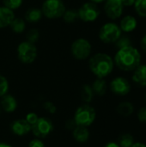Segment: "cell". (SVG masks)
I'll use <instances>...</instances> for the list:
<instances>
[{
    "label": "cell",
    "instance_id": "29",
    "mask_svg": "<svg viewBox=\"0 0 146 147\" xmlns=\"http://www.w3.org/2000/svg\"><path fill=\"white\" fill-rule=\"evenodd\" d=\"M115 43H116V46H117L118 49H121V48H124V47L132 46L131 40L127 36H120V39Z\"/></svg>",
    "mask_w": 146,
    "mask_h": 147
},
{
    "label": "cell",
    "instance_id": "15",
    "mask_svg": "<svg viewBox=\"0 0 146 147\" xmlns=\"http://www.w3.org/2000/svg\"><path fill=\"white\" fill-rule=\"evenodd\" d=\"M14 18L15 15L13 10L8 9L5 6H0V28L9 26Z\"/></svg>",
    "mask_w": 146,
    "mask_h": 147
},
{
    "label": "cell",
    "instance_id": "10",
    "mask_svg": "<svg viewBox=\"0 0 146 147\" xmlns=\"http://www.w3.org/2000/svg\"><path fill=\"white\" fill-rule=\"evenodd\" d=\"M110 90L114 95L124 96L130 93L131 84L126 78L117 77L111 81Z\"/></svg>",
    "mask_w": 146,
    "mask_h": 147
},
{
    "label": "cell",
    "instance_id": "16",
    "mask_svg": "<svg viewBox=\"0 0 146 147\" xmlns=\"http://www.w3.org/2000/svg\"><path fill=\"white\" fill-rule=\"evenodd\" d=\"M138 22L137 19L133 16H126L123 17L120 23V28L121 31L126 33H130L137 28Z\"/></svg>",
    "mask_w": 146,
    "mask_h": 147
},
{
    "label": "cell",
    "instance_id": "30",
    "mask_svg": "<svg viewBox=\"0 0 146 147\" xmlns=\"http://www.w3.org/2000/svg\"><path fill=\"white\" fill-rule=\"evenodd\" d=\"M43 108H44L45 110H46L50 114H54L57 111L56 106L52 102H44L43 103Z\"/></svg>",
    "mask_w": 146,
    "mask_h": 147
},
{
    "label": "cell",
    "instance_id": "39",
    "mask_svg": "<svg viewBox=\"0 0 146 147\" xmlns=\"http://www.w3.org/2000/svg\"><path fill=\"white\" fill-rule=\"evenodd\" d=\"M89 1L96 4V3H103V2H106L107 0H89Z\"/></svg>",
    "mask_w": 146,
    "mask_h": 147
},
{
    "label": "cell",
    "instance_id": "41",
    "mask_svg": "<svg viewBox=\"0 0 146 147\" xmlns=\"http://www.w3.org/2000/svg\"><path fill=\"white\" fill-rule=\"evenodd\" d=\"M0 114H1V107H0Z\"/></svg>",
    "mask_w": 146,
    "mask_h": 147
},
{
    "label": "cell",
    "instance_id": "9",
    "mask_svg": "<svg viewBox=\"0 0 146 147\" xmlns=\"http://www.w3.org/2000/svg\"><path fill=\"white\" fill-rule=\"evenodd\" d=\"M78 18L85 22H95L100 16V9L98 6L92 3L87 2L83 3L77 10Z\"/></svg>",
    "mask_w": 146,
    "mask_h": 147
},
{
    "label": "cell",
    "instance_id": "7",
    "mask_svg": "<svg viewBox=\"0 0 146 147\" xmlns=\"http://www.w3.org/2000/svg\"><path fill=\"white\" fill-rule=\"evenodd\" d=\"M17 57L24 64H31L37 58V48L34 44L22 41L17 47Z\"/></svg>",
    "mask_w": 146,
    "mask_h": 147
},
{
    "label": "cell",
    "instance_id": "24",
    "mask_svg": "<svg viewBox=\"0 0 146 147\" xmlns=\"http://www.w3.org/2000/svg\"><path fill=\"white\" fill-rule=\"evenodd\" d=\"M63 17V20L65 22H68V23H72L74 22L77 21V19H78V13H77V10H75V9H65V13L63 14L62 16Z\"/></svg>",
    "mask_w": 146,
    "mask_h": 147
},
{
    "label": "cell",
    "instance_id": "40",
    "mask_svg": "<svg viewBox=\"0 0 146 147\" xmlns=\"http://www.w3.org/2000/svg\"><path fill=\"white\" fill-rule=\"evenodd\" d=\"M0 147H12V146L7 144V143H0Z\"/></svg>",
    "mask_w": 146,
    "mask_h": 147
},
{
    "label": "cell",
    "instance_id": "13",
    "mask_svg": "<svg viewBox=\"0 0 146 147\" xmlns=\"http://www.w3.org/2000/svg\"><path fill=\"white\" fill-rule=\"evenodd\" d=\"M1 98L2 99L0 102V107L4 112L13 113L17 109V105H18L17 101L13 96L9 94H6Z\"/></svg>",
    "mask_w": 146,
    "mask_h": 147
},
{
    "label": "cell",
    "instance_id": "32",
    "mask_svg": "<svg viewBox=\"0 0 146 147\" xmlns=\"http://www.w3.org/2000/svg\"><path fill=\"white\" fill-rule=\"evenodd\" d=\"M138 119L140 122H143V123H146V106L141 108L139 112H138Z\"/></svg>",
    "mask_w": 146,
    "mask_h": 147
},
{
    "label": "cell",
    "instance_id": "3",
    "mask_svg": "<svg viewBox=\"0 0 146 147\" xmlns=\"http://www.w3.org/2000/svg\"><path fill=\"white\" fill-rule=\"evenodd\" d=\"M96 118V109L89 104H83L79 106L74 115L73 120L77 126L88 127L94 123Z\"/></svg>",
    "mask_w": 146,
    "mask_h": 147
},
{
    "label": "cell",
    "instance_id": "33",
    "mask_svg": "<svg viewBox=\"0 0 146 147\" xmlns=\"http://www.w3.org/2000/svg\"><path fill=\"white\" fill-rule=\"evenodd\" d=\"M28 147H45V144L40 139H34L29 142Z\"/></svg>",
    "mask_w": 146,
    "mask_h": 147
},
{
    "label": "cell",
    "instance_id": "25",
    "mask_svg": "<svg viewBox=\"0 0 146 147\" xmlns=\"http://www.w3.org/2000/svg\"><path fill=\"white\" fill-rule=\"evenodd\" d=\"M134 8L139 16L146 17V0H136Z\"/></svg>",
    "mask_w": 146,
    "mask_h": 147
},
{
    "label": "cell",
    "instance_id": "4",
    "mask_svg": "<svg viewBox=\"0 0 146 147\" xmlns=\"http://www.w3.org/2000/svg\"><path fill=\"white\" fill-rule=\"evenodd\" d=\"M121 36V29L120 26L114 22H107L100 28L99 38L107 44L115 43Z\"/></svg>",
    "mask_w": 146,
    "mask_h": 147
},
{
    "label": "cell",
    "instance_id": "17",
    "mask_svg": "<svg viewBox=\"0 0 146 147\" xmlns=\"http://www.w3.org/2000/svg\"><path fill=\"white\" fill-rule=\"evenodd\" d=\"M72 136L74 140L78 143H85L89 139V131L85 127L77 126L73 129Z\"/></svg>",
    "mask_w": 146,
    "mask_h": 147
},
{
    "label": "cell",
    "instance_id": "43",
    "mask_svg": "<svg viewBox=\"0 0 146 147\" xmlns=\"http://www.w3.org/2000/svg\"><path fill=\"white\" fill-rule=\"evenodd\" d=\"M119 1H120V2H121V0H119Z\"/></svg>",
    "mask_w": 146,
    "mask_h": 147
},
{
    "label": "cell",
    "instance_id": "38",
    "mask_svg": "<svg viewBox=\"0 0 146 147\" xmlns=\"http://www.w3.org/2000/svg\"><path fill=\"white\" fill-rule=\"evenodd\" d=\"M132 147H146V145L141 142H135Z\"/></svg>",
    "mask_w": 146,
    "mask_h": 147
},
{
    "label": "cell",
    "instance_id": "26",
    "mask_svg": "<svg viewBox=\"0 0 146 147\" xmlns=\"http://www.w3.org/2000/svg\"><path fill=\"white\" fill-rule=\"evenodd\" d=\"M26 38H27V41L34 44L35 42L38 41V40H39V38H40V33H39V31H38L37 29L32 28V29H30V30L27 33Z\"/></svg>",
    "mask_w": 146,
    "mask_h": 147
},
{
    "label": "cell",
    "instance_id": "37",
    "mask_svg": "<svg viewBox=\"0 0 146 147\" xmlns=\"http://www.w3.org/2000/svg\"><path fill=\"white\" fill-rule=\"evenodd\" d=\"M105 147H120L119 145H118V143H116V142H109V143H108Z\"/></svg>",
    "mask_w": 146,
    "mask_h": 147
},
{
    "label": "cell",
    "instance_id": "22",
    "mask_svg": "<svg viewBox=\"0 0 146 147\" xmlns=\"http://www.w3.org/2000/svg\"><path fill=\"white\" fill-rule=\"evenodd\" d=\"M118 145L120 147H132L135 143L134 138L130 134H123L118 138Z\"/></svg>",
    "mask_w": 146,
    "mask_h": 147
},
{
    "label": "cell",
    "instance_id": "19",
    "mask_svg": "<svg viewBox=\"0 0 146 147\" xmlns=\"http://www.w3.org/2000/svg\"><path fill=\"white\" fill-rule=\"evenodd\" d=\"M116 111L120 115L128 117L134 113V106L130 102H122L117 106Z\"/></svg>",
    "mask_w": 146,
    "mask_h": 147
},
{
    "label": "cell",
    "instance_id": "5",
    "mask_svg": "<svg viewBox=\"0 0 146 147\" xmlns=\"http://www.w3.org/2000/svg\"><path fill=\"white\" fill-rule=\"evenodd\" d=\"M42 15L49 19L59 18L65 11V6L62 0H45L42 8Z\"/></svg>",
    "mask_w": 146,
    "mask_h": 147
},
{
    "label": "cell",
    "instance_id": "8",
    "mask_svg": "<svg viewBox=\"0 0 146 147\" xmlns=\"http://www.w3.org/2000/svg\"><path fill=\"white\" fill-rule=\"evenodd\" d=\"M53 128V123L49 118L39 117L37 121L31 126V132L38 139H44L51 134Z\"/></svg>",
    "mask_w": 146,
    "mask_h": 147
},
{
    "label": "cell",
    "instance_id": "34",
    "mask_svg": "<svg viewBox=\"0 0 146 147\" xmlns=\"http://www.w3.org/2000/svg\"><path fill=\"white\" fill-rule=\"evenodd\" d=\"M76 127H77V124H76V122L74 121L73 119L68 120V121H66V123H65V127H66L67 129H69V130H72V131H73V129H74Z\"/></svg>",
    "mask_w": 146,
    "mask_h": 147
},
{
    "label": "cell",
    "instance_id": "14",
    "mask_svg": "<svg viewBox=\"0 0 146 147\" xmlns=\"http://www.w3.org/2000/svg\"><path fill=\"white\" fill-rule=\"evenodd\" d=\"M133 81L141 87H146V65H139L133 73Z\"/></svg>",
    "mask_w": 146,
    "mask_h": 147
},
{
    "label": "cell",
    "instance_id": "35",
    "mask_svg": "<svg viewBox=\"0 0 146 147\" xmlns=\"http://www.w3.org/2000/svg\"><path fill=\"white\" fill-rule=\"evenodd\" d=\"M136 0H121V3L123 4V6H133L134 5Z\"/></svg>",
    "mask_w": 146,
    "mask_h": 147
},
{
    "label": "cell",
    "instance_id": "31",
    "mask_svg": "<svg viewBox=\"0 0 146 147\" xmlns=\"http://www.w3.org/2000/svg\"><path fill=\"white\" fill-rule=\"evenodd\" d=\"M38 119H39V116H38L35 113H29V114H28V115H26V118H25V120L27 121V122H28L30 126L34 125V124L37 121Z\"/></svg>",
    "mask_w": 146,
    "mask_h": 147
},
{
    "label": "cell",
    "instance_id": "20",
    "mask_svg": "<svg viewBox=\"0 0 146 147\" xmlns=\"http://www.w3.org/2000/svg\"><path fill=\"white\" fill-rule=\"evenodd\" d=\"M42 16V11L40 9L37 8H31L29 9L26 14H25V18L28 22H38Z\"/></svg>",
    "mask_w": 146,
    "mask_h": 147
},
{
    "label": "cell",
    "instance_id": "21",
    "mask_svg": "<svg viewBox=\"0 0 146 147\" xmlns=\"http://www.w3.org/2000/svg\"><path fill=\"white\" fill-rule=\"evenodd\" d=\"M81 98L82 100L86 102L87 104L89 103L93 98H94V92H93V90L91 88V85H89V84H84L82 89H81Z\"/></svg>",
    "mask_w": 146,
    "mask_h": 147
},
{
    "label": "cell",
    "instance_id": "23",
    "mask_svg": "<svg viewBox=\"0 0 146 147\" xmlns=\"http://www.w3.org/2000/svg\"><path fill=\"white\" fill-rule=\"evenodd\" d=\"M10 28L12 29L13 32L16 33V34H20L22 33L26 28V23L24 22L23 19L22 18H14V20L11 22V23L9 24Z\"/></svg>",
    "mask_w": 146,
    "mask_h": 147
},
{
    "label": "cell",
    "instance_id": "27",
    "mask_svg": "<svg viewBox=\"0 0 146 147\" xmlns=\"http://www.w3.org/2000/svg\"><path fill=\"white\" fill-rule=\"evenodd\" d=\"M9 90V82L7 78L0 74V97L3 96L8 93Z\"/></svg>",
    "mask_w": 146,
    "mask_h": 147
},
{
    "label": "cell",
    "instance_id": "36",
    "mask_svg": "<svg viewBox=\"0 0 146 147\" xmlns=\"http://www.w3.org/2000/svg\"><path fill=\"white\" fill-rule=\"evenodd\" d=\"M140 46H141V48H142V50L146 53V34H145L143 37H142V39H141V40H140Z\"/></svg>",
    "mask_w": 146,
    "mask_h": 147
},
{
    "label": "cell",
    "instance_id": "2",
    "mask_svg": "<svg viewBox=\"0 0 146 147\" xmlns=\"http://www.w3.org/2000/svg\"><path fill=\"white\" fill-rule=\"evenodd\" d=\"M91 72L97 78H104L111 74L114 70V59L107 53H98L94 54L89 61Z\"/></svg>",
    "mask_w": 146,
    "mask_h": 147
},
{
    "label": "cell",
    "instance_id": "28",
    "mask_svg": "<svg viewBox=\"0 0 146 147\" xmlns=\"http://www.w3.org/2000/svg\"><path fill=\"white\" fill-rule=\"evenodd\" d=\"M3 1L4 6L11 10L20 8V6L22 4L23 2V0H3Z\"/></svg>",
    "mask_w": 146,
    "mask_h": 147
},
{
    "label": "cell",
    "instance_id": "1",
    "mask_svg": "<svg viewBox=\"0 0 146 147\" xmlns=\"http://www.w3.org/2000/svg\"><path fill=\"white\" fill-rule=\"evenodd\" d=\"M114 62L121 71H133L139 65H141V54L137 48L129 46L118 49Z\"/></svg>",
    "mask_w": 146,
    "mask_h": 147
},
{
    "label": "cell",
    "instance_id": "11",
    "mask_svg": "<svg viewBox=\"0 0 146 147\" xmlns=\"http://www.w3.org/2000/svg\"><path fill=\"white\" fill-rule=\"evenodd\" d=\"M124 6L119 0H107L104 5V11L107 16L112 20L118 19L123 13Z\"/></svg>",
    "mask_w": 146,
    "mask_h": 147
},
{
    "label": "cell",
    "instance_id": "12",
    "mask_svg": "<svg viewBox=\"0 0 146 147\" xmlns=\"http://www.w3.org/2000/svg\"><path fill=\"white\" fill-rule=\"evenodd\" d=\"M10 129L15 135L22 137L31 132V126L27 122L25 119H18L11 123Z\"/></svg>",
    "mask_w": 146,
    "mask_h": 147
},
{
    "label": "cell",
    "instance_id": "6",
    "mask_svg": "<svg viewBox=\"0 0 146 147\" xmlns=\"http://www.w3.org/2000/svg\"><path fill=\"white\" fill-rule=\"evenodd\" d=\"M92 51L90 42L84 38H78L75 40L71 47L72 56L78 60H83L89 57Z\"/></svg>",
    "mask_w": 146,
    "mask_h": 147
},
{
    "label": "cell",
    "instance_id": "18",
    "mask_svg": "<svg viewBox=\"0 0 146 147\" xmlns=\"http://www.w3.org/2000/svg\"><path fill=\"white\" fill-rule=\"evenodd\" d=\"M91 88H92L95 95L99 96H102L106 94L107 90H108L107 82L104 80V78H96L93 82Z\"/></svg>",
    "mask_w": 146,
    "mask_h": 147
},
{
    "label": "cell",
    "instance_id": "42",
    "mask_svg": "<svg viewBox=\"0 0 146 147\" xmlns=\"http://www.w3.org/2000/svg\"><path fill=\"white\" fill-rule=\"evenodd\" d=\"M145 102H146V95H145Z\"/></svg>",
    "mask_w": 146,
    "mask_h": 147
}]
</instances>
